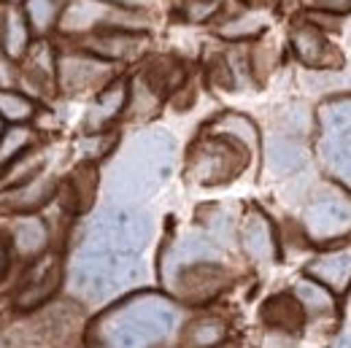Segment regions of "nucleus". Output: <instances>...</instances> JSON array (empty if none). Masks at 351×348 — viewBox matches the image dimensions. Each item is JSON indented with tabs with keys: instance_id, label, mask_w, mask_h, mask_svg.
I'll list each match as a JSON object with an SVG mask.
<instances>
[{
	"instance_id": "14",
	"label": "nucleus",
	"mask_w": 351,
	"mask_h": 348,
	"mask_svg": "<svg viewBox=\"0 0 351 348\" xmlns=\"http://www.w3.org/2000/svg\"><path fill=\"white\" fill-rule=\"evenodd\" d=\"M57 286H60V262L54 257H46L27 273L25 286L16 292V308L22 310L38 308L57 292Z\"/></svg>"
},
{
	"instance_id": "3",
	"label": "nucleus",
	"mask_w": 351,
	"mask_h": 348,
	"mask_svg": "<svg viewBox=\"0 0 351 348\" xmlns=\"http://www.w3.org/2000/svg\"><path fill=\"white\" fill-rule=\"evenodd\" d=\"M143 275H146V267L138 254H125V251L87 243L73 262L71 286L84 300L100 303L128 292Z\"/></svg>"
},
{
	"instance_id": "24",
	"label": "nucleus",
	"mask_w": 351,
	"mask_h": 348,
	"mask_svg": "<svg viewBox=\"0 0 351 348\" xmlns=\"http://www.w3.org/2000/svg\"><path fill=\"white\" fill-rule=\"evenodd\" d=\"M211 132L214 135H227V138L243 143L249 151H254L260 146V130H257V125L249 116H243V114H221L219 119L211 125Z\"/></svg>"
},
{
	"instance_id": "27",
	"label": "nucleus",
	"mask_w": 351,
	"mask_h": 348,
	"mask_svg": "<svg viewBox=\"0 0 351 348\" xmlns=\"http://www.w3.org/2000/svg\"><path fill=\"white\" fill-rule=\"evenodd\" d=\"M30 46V25L19 11H8L5 14V25H3V49L11 60L22 57Z\"/></svg>"
},
{
	"instance_id": "16",
	"label": "nucleus",
	"mask_w": 351,
	"mask_h": 348,
	"mask_svg": "<svg viewBox=\"0 0 351 348\" xmlns=\"http://www.w3.org/2000/svg\"><path fill=\"white\" fill-rule=\"evenodd\" d=\"M260 319L276 332L295 335L306 324V308L295 295H273L260 308Z\"/></svg>"
},
{
	"instance_id": "38",
	"label": "nucleus",
	"mask_w": 351,
	"mask_h": 348,
	"mask_svg": "<svg viewBox=\"0 0 351 348\" xmlns=\"http://www.w3.org/2000/svg\"><path fill=\"white\" fill-rule=\"evenodd\" d=\"M5 267H8V251H5V246L0 243V275L5 273Z\"/></svg>"
},
{
	"instance_id": "19",
	"label": "nucleus",
	"mask_w": 351,
	"mask_h": 348,
	"mask_svg": "<svg viewBox=\"0 0 351 348\" xmlns=\"http://www.w3.org/2000/svg\"><path fill=\"white\" fill-rule=\"evenodd\" d=\"M128 103H130V87H128V82H111L108 87L97 95L95 105L89 108L87 127L89 130H103L108 122H114L125 111Z\"/></svg>"
},
{
	"instance_id": "10",
	"label": "nucleus",
	"mask_w": 351,
	"mask_h": 348,
	"mask_svg": "<svg viewBox=\"0 0 351 348\" xmlns=\"http://www.w3.org/2000/svg\"><path fill=\"white\" fill-rule=\"evenodd\" d=\"M292 51L295 57L308 65V68H316V71H335L341 68L343 57L335 46L330 44V38L324 36L322 27H316L313 22H306V25H298L292 30Z\"/></svg>"
},
{
	"instance_id": "15",
	"label": "nucleus",
	"mask_w": 351,
	"mask_h": 348,
	"mask_svg": "<svg viewBox=\"0 0 351 348\" xmlns=\"http://www.w3.org/2000/svg\"><path fill=\"white\" fill-rule=\"evenodd\" d=\"M114 14H117V8H108V3H103V0H71L62 8L60 30L62 33H89L97 25L111 27Z\"/></svg>"
},
{
	"instance_id": "13",
	"label": "nucleus",
	"mask_w": 351,
	"mask_h": 348,
	"mask_svg": "<svg viewBox=\"0 0 351 348\" xmlns=\"http://www.w3.org/2000/svg\"><path fill=\"white\" fill-rule=\"evenodd\" d=\"M308 146L298 135H273L265 143V165L273 175H292L308 165Z\"/></svg>"
},
{
	"instance_id": "18",
	"label": "nucleus",
	"mask_w": 351,
	"mask_h": 348,
	"mask_svg": "<svg viewBox=\"0 0 351 348\" xmlns=\"http://www.w3.org/2000/svg\"><path fill=\"white\" fill-rule=\"evenodd\" d=\"M214 257H217L214 243H211L206 235L189 232V235H184L181 240H176L173 246L165 251L162 270H165V275H168V278H173L181 267L195 264V262H211Z\"/></svg>"
},
{
	"instance_id": "40",
	"label": "nucleus",
	"mask_w": 351,
	"mask_h": 348,
	"mask_svg": "<svg viewBox=\"0 0 351 348\" xmlns=\"http://www.w3.org/2000/svg\"><path fill=\"white\" fill-rule=\"evenodd\" d=\"M0 348H3V343H0Z\"/></svg>"
},
{
	"instance_id": "39",
	"label": "nucleus",
	"mask_w": 351,
	"mask_h": 348,
	"mask_svg": "<svg viewBox=\"0 0 351 348\" xmlns=\"http://www.w3.org/2000/svg\"><path fill=\"white\" fill-rule=\"evenodd\" d=\"M0 138H3V116H0Z\"/></svg>"
},
{
	"instance_id": "30",
	"label": "nucleus",
	"mask_w": 351,
	"mask_h": 348,
	"mask_svg": "<svg viewBox=\"0 0 351 348\" xmlns=\"http://www.w3.org/2000/svg\"><path fill=\"white\" fill-rule=\"evenodd\" d=\"M57 14H60V0H27V19L38 33L49 30L57 22Z\"/></svg>"
},
{
	"instance_id": "4",
	"label": "nucleus",
	"mask_w": 351,
	"mask_h": 348,
	"mask_svg": "<svg viewBox=\"0 0 351 348\" xmlns=\"http://www.w3.org/2000/svg\"><path fill=\"white\" fill-rule=\"evenodd\" d=\"M249 162V149L227 135H211L195 143L189 151L186 175L200 186H219L243 173Z\"/></svg>"
},
{
	"instance_id": "17",
	"label": "nucleus",
	"mask_w": 351,
	"mask_h": 348,
	"mask_svg": "<svg viewBox=\"0 0 351 348\" xmlns=\"http://www.w3.org/2000/svg\"><path fill=\"white\" fill-rule=\"evenodd\" d=\"M89 51L100 60H128V57H135L146 49V38L138 36V33H130V30H106V33H97L84 41Z\"/></svg>"
},
{
	"instance_id": "37",
	"label": "nucleus",
	"mask_w": 351,
	"mask_h": 348,
	"mask_svg": "<svg viewBox=\"0 0 351 348\" xmlns=\"http://www.w3.org/2000/svg\"><path fill=\"white\" fill-rule=\"evenodd\" d=\"M103 3H114V5H128V8H143L152 0H103Z\"/></svg>"
},
{
	"instance_id": "32",
	"label": "nucleus",
	"mask_w": 351,
	"mask_h": 348,
	"mask_svg": "<svg viewBox=\"0 0 351 348\" xmlns=\"http://www.w3.org/2000/svg\"><path fill=\"white\" fill-rule=\"evenodd\" d=\"M41 165H44V157H41V154L27 157V160H25V162H19L16 168H11V173L5 175V181H8V184H14V186L27 184V181H33V178L38 175Z\"/></svg>"
},
{
	"instance_id": "33",
	"label": "nucleus",
	"mask_w": 351,
	"mask_h": 348,
	"mask_svg": "<svg viewBox=\"0 0 351 348\" xmlns=\"http://www.w3.org/2000/svg\"><path fill=\"white\" fill-rule=\"evenodd\" d=\"M217 11H219V3L217 0H186L184 3V16L189 22H206Z\"/></svg>"
},
{
	"instance_id": "36",
	"label": "nucleus",
	"mask_w": 351,
	"mask_h": 348,
	"mask_svg": "<svg viewBox=\"0 0 351 348\" xmlns=\"http://www.w3.org/2000/svg\"><path fill=\"white\" fill-rule=\"evenodd\" d=\"M108 138H95V140H87L84 143V151H87L89 157H100V154H106L108 151Z\"/></svg>"
},
{
	"instance_id": "2",
	"label": "nucleus",
	"mask_w": 351,
	"mask_h": 348,
	"mask_svg": "<svg viewBox=\"0 0 351 348\" xmlns=\"http://www.w3.org/2000/svg\"><path fill=\"white\" fill-rule=\"evenodd\" d=\"M176 140L165 130L135 135L108 173V195L119 203H135L154 195L173 173Z\"/></svg>"
},
{
	"instance_id": "35",
	"label": "nucleus",
	"mask_w": 351,
	"mask_h": 348,
	"mask_svg": "<svg viewBox=\"0 0 351 348\" xmlns=\"http://www.w3.org/2000/svg\"><path fill=\"white\" fill-rule=\"evenodd\" d=\"M308 5L316 14H332V16H346V14H351V0H308Z\"/></svg>"
},
{
	"instance_id": "31",
	"label": "nucleus",
	"mask_w": 351,
	"mask_h": 348,
	"mask_svg": "<svg viewBox=\"0 0 351 348\" xmlns=\"http://www.w3.org/2000/svg\"><path fill=\"white\" fill-rule=\"evenodd\" d=\"M33 103L16 92H0V116L8 122H25L33 116Z\"/></svg>"
},
{
	"instance_id": "29",
	"label": "nucleus",
	"mask_w": 351,
	"mask_h": 348,
	"mask_svg": "<svg viewBox=\"0 0 351 348\" xmlns=\"http://www.w3.org/2000/svg\"><path fill=\"white\" fill-rule=\"evenodd\" d=\"M33 143V132L27 130V127H11L8 132H3V138H0V168L3 165H11L27 146Z\"/></svg>"
},
{
	"instance_id": "28",
	"label": "nucleus",
	"mask_w": 351,
	"mask_h": 348,
	"mask_svg": "<svg viewBox=\"0 0 351 348\" xmlns=\"http://www.w3.org/2000/svg\"><path fill=\"white\" fill-rule=\"evenodd\" d=\"M295 297L303 303V308H308L316 316H324V313L335 310V297L330 295V289L324 284L313 281V278H306V281L295 284Z\"/></svg>"
},
{
	"instance_id": "9",
	"label": "nucleus",
	"mask_w": 351,
	"mask_h": 348,
	"mask_svg": "<svg viewBox=\"0 0 351 348\" xmlns=\"http://www.w3.org/2000/svg\"><path fill=\"white\" fill-rule=\"evenodd\" d=\"M114 73V62L100 60V57H89V54H65L57 62V82L65 92H87V89L103 84L106 79H111Z\"/></svg>"
},
{
	"instance_id": "25",
	"label": "nucleus",
	"mask_w": 351,
	"mask_h": 348,
	"mask_svg": "<svg viewBox=\"0 0 351 348\" xmlns=\"http://www.w3.org/2000/svg\"><path fill=\"white\" fill-rule=\"evenodd\" d=\"M143 82L162 97V95L173 92V89L184 82V68H181L176 60H171V57H157V60L146 68Z\"/></svg>"
},
{
	"instance_id": "22",
	"label": "nucleus",
	"mask_w": 351,
	"mask_h": 348,
	"mask_svg": "<svg viewBox=\"0 0 351 348\" xmlns=\"http://www.w3.org/2000/svg\"><path fill=\"white\" fill-rule=\"evenodd\" d=\"M227 338V324L219 316H200L186 324L184 348H217Z\"/></svg>"
},
{
	"instance_id": "5",
	"label": "nucleus",
	"mask_w": 351,
	"mask_h": 348,
	"mask_svg": "<svg viewBox=\"0 0 351 348\" xmlns=\"http://www.w3.org/2000/svg\"><path fill=\"white\" fill-rule=\"evenodd\" d=\"M149 238H152V216L146 211L130 206H108L92 221L87 243L125 254H141Z\"/></svg>"
},
{
	"instance_id": "21",
	"label": "nucleus",
	"mask_w": 351,
	"mask_h": 348,
	"mask_svg": "<svg viewBox=\"0 0 351 348\" xmlns=\"http://www.w3.org/2000/svg\"><path fill=\"white\" fill-rule=\"evenodd\" d=\"M11 240L22 257H38L49 243V229L38 216H19L11 224Z\"/></svg>"
},
{
	"instance_id": "12",
	"label": "nucleus",
	"mask_w": 351,
	"mask_h": 348,
	"mask_svg": "<svg viewBox=\"0 0 351 348\" xmlns=\"http://www.w3.org/2000/svg\"><path fill=\"white\" fill-rule=\"evenodd\" d=\"M241 243L243 251L254 262H273L278 254V240H276V229L273 221L265 216L260 208H252L243 224H241Z\"/></svg>"
},
{
	"instance_id": "11",
	"label": "nucleus",
	"mask_w": 351,
	"mask_h": 348,
	"mask_svg": "<svg viewBox=\"0 0 351 348\" xmlns=\"http://www.w3.org/2000/svg\"><path fill=\"white\" fill-rule=\"evenodd\" d=\"M306 275L324 284L330 292L343 295L351 286V243L341 246V249H330V251L319 254L316 260H311Z\"/></svg>"
},
{
	"instance_id": "34",
	"label": "nucleus",
	"mask_w": 351,
	"mask_h": 348,
	"mask_svg": "<svg viewBox=\"0 0 351 348\" xmlns=\"http://www.w3.org/2000/svg\"><path fill=\"white\" fill-rule=\"evenodd\" d=\"M200 219L206 221V227L211 229V232H217L221 238H230V227H232V221L230 216L219 211V208H200Z\"/></svg>"
},
{
	"instance_id": "7",
	"label": "nucleus",
	"mask_w": 351,
	"mask_h": 348,
	"mask_svg": "<svg viewBox=\"0 0 351 348\" xmlns=\"http://www.w3.org/2000/svg\"><path fill=\"white\" fill-rule=\"evenodd\" d=\"M306 232L313 240H332L351 232V200L338 192H324L308 203Z\"/></svg>"
},
{
	"instance_id": "1",
	"label": "nucleus",
	"mask_w": 351,
	"mask_h": 348,
	"mask_svg": "<svg viewBox=\"0 0 351 348\" xmlns=\"http://www.w3.org/2000/svg\"><path fill=\"white\" fill-rule=\"evenodd\" d=\"M181 313L162 295H135L95 324V343L100 348H152L176 330Z\"/></svg>"
},
{
	"instance_id": "20",
	"label": "nucleus",
	"mask_w": 351,
	"mask_h": 348,
	"mask_svg": "<svg viewBox=\"0 0 351 348\" xmlns=\"http://www.w3.org/2000/svg\"><path fill=\"white\" fill-rule=\"evenodd\" d=\"M54 192H57V186H54V181L51 178H46V175H36L33 181H27V184H19L11 195H5V208H11V211H19V214H30V211H38V208H44L46 203L54 197Z\"/></svg>"
},
{
	"instance_id": "6",
	"label": "nucleus",
	"mask_w": 351,
	"mask_h": 348,
	"mask_svg": "<svg viewBox=\"0 0 351 348\" xmlns=\"http://www.w3.org/2000/svg\"><path fill=\"white\" fill-rule=\"evenodd\" d=\"M322 160L332 175L351 189V97L332 100L319 108Z\"/></svg>"
},
{
	"instance_id": "26",
	"label": "nucleus",
	"mask_w": 351,
	"mask_h": 348,
	"mask_svg": "<svg viewBox=\"0 0 351 348\" xmlns=\"http://www.w3.org/2000/svg\"><path fill=\"white\" fill-rule=\"evenodd\" d=\"M267 14L265 11H257V8H249L232 19H227L219 27L221 38H230V41H243V38H254L260 36L265 27H267Z\"/></svg>"
},
{
	"instance_id": "23",
	"label": "nucleus",
	"mask_w": 351,
	"mask_h": 348,
	"mask_svg": "<svg viewBox=\"0 0 351 348\" xmlns=\"http://www.w3.org/2000/svg\"><path fill=\"white\" fill-rule=\"evenodd\" d=\"M65 192H68V208L71 211H87L89 206L95 203V192H97V171L92 165H82L76 168L68 184H65Z\"/></svg>"
},
{
	"instance_id": "8",
	"label": "nucleus",
	"mask_w": 351,
	"mask_h": 348,
	"mask_svg": "<svg viewBox=\"0 0 351 348\" xmlns=\"http://www.w3.org/2000/svg\"><path fill=\"white\" fill-rule=\"evenodd\" d=\"M227 284H230V273L217 262H195V264L181 267L173 275L176 292L186 303H206L221 295Z\"/></svg>"
}]
</instances>
